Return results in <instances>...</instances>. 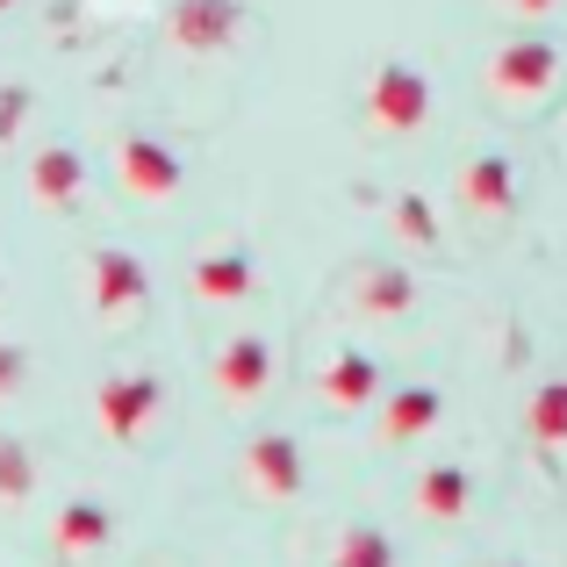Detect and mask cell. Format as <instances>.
I'll return each mask as SVG.
<instances>
[{
	"label": "cell",
	"mask_w": 567,
	"mask_h": 567,
	"mask_svg": "<svg viewBox=\"0 0 567 567\" xmlns=\"http://www.w3.org/2000/svg\"><path fill=\"white\" fill-rule=\"evenodd\" d=\"M367 123L388 130V137H416L431 123V80L410 65V58H381L367 72Z\"/></svg>",
	"instance_id": "obj_1"
},
{
	"label": "cell",
	"mask_w": 567,
	"mask_h": 567,
	"mask_svg": "<svg viewBox=\"0 0 567 567\" xmlns=\"http://www.w3.org/2000/svg\"><path fill=\"white\" fill-rule=\"evenodd\" d=\"M166 416V381L158 374H109L94 388V424L109 445H137Z\"/></svg>",
	"instance_id": "obj_2"
},
{
	"label": "cell",
	"mask_w": 567,
	"mask_h": 567,
	"mask_svg": "<svg viewBox=\"0 0 567 567\" xmlns=\"http://www.w3.org/2000/svg\"><path fill=\"white\" fill-rule=\"evenodd\" d=\"M115 181H123L130 202H173V194L187 187V166H181V152H173L166 137L130 130V137L115 144Z\"/></svg>",
	"instance_id": "obj_3"
},
{
	"label": "cell",
	"mask_w": 567,
	"mask_h": 567,
	"mask_svg": "<svg viewBox=\"0 0 567 567\" xmlns=\"http://www.w3.org/2000/svg\"><path fill=\"white\" fill-rule=\"evenodd\" d=\"M560 86V51L546 37H517L488 58V94L496 101H546Z\"/></svg>",
	"instance_id": "obj_4"
},
{
	"label": "cell",
	"mask_w": 567,
	"mask_h": 567,
	"mask_svg": "<svg viewBox=\"0 0 567 567\" xmlns=\"http://www.w3.org/2000/svg\"><path fill=\"white\" fill-rule=\"evenodd\" d=\"M166 37L187 58H223L245 37V0H173L166 8Z\"/></svg>",
	"instance_id": "obj_5"
},
{
	"label": "cell",
	"mask_w": 567,
	"mask_h": 567,
	"mask_svg": "<svg viewBox=\"0 0 567 567\" xmlns=\"http://www.w3.org/2000/svg\"><path fill=\"white\" fill-rule=\"evenodd\" d=\"M86 302H94L101 317H137V309L152 302V274H144L137 251L101 245L94 259H86Z\"/></svg>",
	"instance_id": "obj_6"
},
{
	"label": "cell",
	"mask_w": 567,
	"mask_h": 567,
	"mask_svg": "<svg viewBox=\"0 0 567 567\" xmlns=\"http://www.w3.org/2000/svg\"><path fill=\"white\" fill-rule=\"evenodd\" d=\"M115 546V511L109 503H94V496H72V503H58V517H51V560L58 567H86V560H101Z\"/></svg>",
	"instance_id": "obj_7"
},
{
	"label": "cell",
	"mask_w": 567,
	"mask_h": 567,
	"mask_svg": "<svg viewBox=\"0 0 567 567\" xmlns=\"http://www.w3.org/2000/svg\"><path fill=\"white\" fill-rule=\"evenodd\" d=\"M302 445L288 439V431H259V439H245V488L259 503H295L302 496Z\"/></svg>",
	"instance_id": "obj_8"
},
{
	"label": "cell",
	"mask_w": 567,
	"mask_h": 567,
	"mask_svg": "<svg viewBox=\"0 0 567 567\" xmlns=\"http://www.w3.org/2000/svg\"><path fill=\"white\" fill-rule=\"evenodd\" d=\"M208 381H216L223 402H259L266 388H274V346H266L259 331L223 338V352L208 360Z\"/></svg>",
	"instance_id": "obj_9"
},
{
	"label": "cell",
	"mask_w": 567,
	"mask_h": 567,
	"mask_svg": "<svg viewBox=\"0 0 567 567\" xmlns=\"http://www.w3.org/2000/svg\"><path fill=\"white\" fill-rule=\"evenodd\" d=\"M439 424H445V395H439V388H388V395L374 402L381 445H416V439H431Z\"/></svg>",
	"instance_id": "obj_10"
},
{
	"label": "cell",
	"mask_w": 567,
	"mask_h": 567,
	"mask_svg": "<svg viewBox=\"0 0 567 567\" xmlns=\"http://www.w3.org/2000/svg\"><path fill=\"white\" fill-rule=\"evenodd\" d=\"M317 395H323V410H374V402L388 395L381 360H374V352H352V346H346L338 360H323Z\"/></svg>",
	"instance_id": "obj_11"
},
{
	"label": "cell",
	"mask_w": 567,
	"mask_h": 567,
	"mask_svg": "<svg viewBox=\"0 0 567 567\" xmlns=\"http://www.w3.org/2000/svg\"><path fill=\"white\" fill-rule=\"evenodd\" d=\"M29 194H37L51 216L80 208V194H86V158L72 152V144H51V152H37V158H29Z\"/></svg>",
	"instance_id": "obj_12"
},
{
	"label": "cell",
	"mask_w": 567,
	"mask_h": 567,
	"mask_svg": "<svg viewBox=\"0 0 567 567\" xmlns=\"http://www.w3.org/2000/svg\"><path fill=\"white\" fill-rule=\"evenodd\" d=\"M460 208H467V216H517V173H511V158H496V152L467 158V173H460Z\"/></svg>",
	"instance_id": "obj_13"
},
{
	"label": "cell",
	"mask_w": 567,
	"mask_h": 567,
	"mask_svg": "<svg viewBox=\"0 0 567 567\" xmlns=\"http://www.w3.org/2000/svg\"><path fill=\"white\" fill-rule=\"evenodd\" d=\"M352 309H360L367 323H395L416 309V280L402 274V266H360L352 274Z\"/></svg>",
	"instance_id": "obj_14"
},
{
	"label": "cell",
	"mask_w": 567,
	"mask_h": 567,
	"mask_svg": "<svg viewBox=\"0 0 567 567\" xmlns=\"http://www.w3.org/2000/svg\"><path fill=\"white\" fill-rule=\"evenodd\" d=\"M187 288H194V302L230 309V302H245L259 280H251V259H245V251H202V259H194V274H187Z\"/></svg>",
	"instance_id": "obj_15"
},
{
	"label": "cell",
	"mask_w": 567,
	"mask_h": 567,
	"mask_svg": "<svg viewBox=\"0 0 567 567\" xmlns=\"http://www.w3.org/2000/svg\"><path fill=\"white\" fill-rule=\"evenodd\" d=\"M410 496H416V511H424L431 525H460V517H467V503H474V474L453 467V460H439V467L416 474Z\"/></svg>",
	"instance_id": "obj_16"
},
{
	"label": "cell",
	"mask_w": 567,
	"mask_h": 567,
	"mask_svg": "<svg viewBox=\"0 0 567 567\" xmlns=\"http://www.w3.org/2000/svg\"><path fill=\"white\" fill-rule=\"evenodd\" d=\"M525 439L539 445V453H560V445H567V374L532 388V402H525Z\"/></svg>",
	"instance_id": "obj_17"
},
{
	"label": "cell",
	"mask_w": 567,
	"mask_h": 567,
	"mask_svg": "<svg viewBox=\"0 0 567 567\" xmlns=\"http://www.w3.org/2000/svg\"><path fill=\"white\" fill-rule=\"evenodd\" d=\"M331 567H402V560H395V539L381 525H346L331 546Z\"/></svg>",
	"instance_id": "obj_18"
},
{
	"label": "cell",
	"mask_w": 567,
	"mask_h": 567,
	"mask_svg": "<svg viewBox=\"0 0 567 567\" xmlns=\"http://www.w3.org/2000/svg\"><path fill=\"white\" fill-rule=\"evenodd\" d=\"M29 496H37V460H29L22 439L0 431V511H22Z\"/></svg>",
	"instance_id": "obj_19"
},
{
	"label": "cell",
	"mask_w": 567,
	"mask_h": 567,
	"mask_svg": "<svg viewBox=\"0 0 567 567\" xmlns=\"http://www.w3.org/2000/svg\"><path fill=\"white\" fill-rule=\"evenodd\" d=\"M395 230L410 237V245H439V216H431L424 194H395Z\"/></svg>",
	"instance_id": "obj_20"
},
{
	"label": "cell",
	"mask_w": 567,
	"mask_h": 567,
	"mask_svg": "<svg viewBox=\"0 0 567 567\" xmlns=\"http://www.w3.org/2000/svg\"><path fill=\"white\" fill-rule=\"evenodd\" d=\"M22 381H29V352L14 346V338H0V402H8Z\"/></svg>",
	"instance_id": "obj_21"
},
{
	"label": "cell",
	"mask_w": 567,
	"mask_h": 567,
	"mask_svg": "<svg viewBox=\"0 0 567 567\" xmlns=\"http://www.w3.org/2000/svg\"><path fill=\"white\" fill-rule=\"evenodd\" d=\"M22 115H29V86H0V144H14Z\"/></svg>",
	"instance_id": "obj_22"
},
{
	"label": "cell",
	"mask_w": 567,
	"mask_h": 567,
	"mask_svg": "<svg viewBox=\"0 0 567 567\" xmlns=\"http://www.w3.org/2000/svg\"><path fill=\"white\" fill-rule=\"evenodd\" d=\"M503 8H511V14H554L560 0H503Z\"/></svg>",
	"instance_id": "obj_23"
},
{
	"label": "cell",
	"mask_w": 567,
	"mask_h": 567,
	"mask_svg": "<svg viewBox=\"0 0 567 567\" xmlns=\"http://www.w3.org/2000/svg\"><path fill=\"white\" fill-rule=\"evenodd\" d=\"M496 567H525V560H496Z\"/></svg>",
	"instance_id": "obj_24"
},
{
	"label": "cell",
	"mask_w": 567,
	"mask_h": 567,
	"mask_svg": "<svg viewBox=\"0 0 567 567\" xmlns=\"http://www.w3.org/2000/svg\"><path fill=\"white\" fill-rule=\"evenodd\" d=\"M8 8H14V0H0V14H8Z\"/></svg>",
	"instance_id": "obj_25"
}]
</instances>
